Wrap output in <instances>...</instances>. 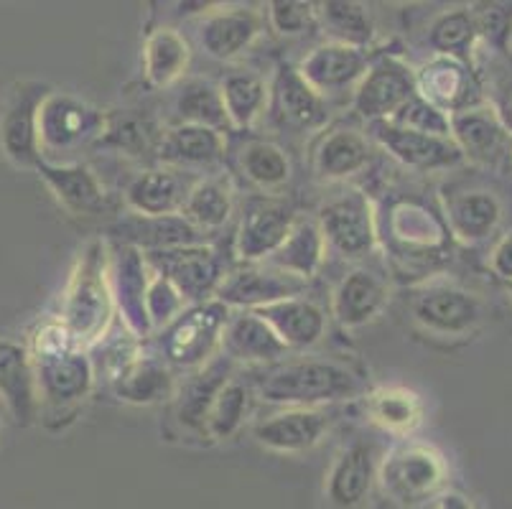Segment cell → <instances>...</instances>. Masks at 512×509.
Returning a JSON list of instances; mask_svg holds the SVG:
<instances>
[{"mask_svg":"<svg viewBox=\"0 0 512 509\" xmlns=\"http://www.w3.org/2000/svg\"><path fill=\"white\" fill-rule=\"evenodd\" d=\"M367 64H370L367 51L327 41L311 49L296 69L321 97H327L332 92L357 87L362 74L367 72Z\"/></svg>","mask_w":512,"mask_h":509,"instance_id":"19","label":"cell"},{"mask_svg":"<svg viewBox=\"0 0 512 509\" xmlns=\"http://www.w3.org/2000/svg\"><path fill=\"white\" fill-rule=\"evenodd\" d=\"M446 476L449 469L444 456L423 443L395 446L377 466V482L383 487L385 497L403 507H416L436 497L444 489Z\"/></svg>","mask_w":512,"mask_h":509,"instance_id":"4","label":"cell"},{"mask_svg":"<svg viewBox=\"0 0 512 509\" xmlns=\"http://www.w3.org/2000/svg\"><path fill=\"white\" fill-rule=\"evenodd\" d=\"M500 219L502 207L490 191H464L446 202V227L464 242L487 240Z\"/></svg>","mask_w":512,"mask_h":509,"instance_id":"36","label":"cell"},{"mask_svg":"<svg viewBox=\"0 0 512 509\" xmlns=\"http://www.w3.org/2000/svg\"><path fill=\"white\" fill-rule=\"evenodd\" d=\"M222 105H225L230 128L248 130L263 118L271 102V87L260 74L248 69H235L220 82Z\"/></svg>","mask_w":512,"mask_h":509,"instance_id":"37","label":"cell"},{"mask_svg":"<svg viewBox=\"0 0 512 509\" xmlns=\"http://www.w3.org/2000/svg\"><path fill=\"white\" fill-rule=\"evenodd\" d=\"M377 456L370 443H352L337 456L327 476V502L334 509H355L377 482Z\"/></svg>","mask_w":512,"mask_h":509,"instance_id":"24","label":"cell"},{"mask_svg":"<svg viewBox=\"0 0 512 509\" xmlns=\"http://www.w3.org/2000/svg\"><path fill=\"white\" fill-rule=\"evenodd\" d=\"M189 189L192 184H186L179 168H146L125 186V202L143 219L171 217V214H181Z\"/></svg>","mask_w":512,"mask_h":509,"instance_id":"21","label":"cell"},{"mask_svg":"<svg viewBox=\"0 0 512 509\" xmlns=\"http://www.w3.org/2000/svg\"><path fill=\"white\" fill-rule=\"evenodd\" d=\"M133 235H141V237L128 242V245H136V247L143 245V252H146V250H164V247L197 245L202 232H199L194 224L186 222L181 214H171V217L143 219V222H138V227H133Z\"/></svg>","mask_w":512,"mask_h":509,"instance_id":"46","label":"cell"},{"mask_svg":"<svg viewBox=\"0 0 512 509\" xmlns=\"http://www.w3.org/2000/svg\"><path fill=\"white\" fill-rule=\"evenodd\" d=\"M332 426V415L324 408H286L260 420L253 436L260 446L276 454H304L324 438Z\"/></svg>","mask_w":512,"mask_h":509,"instance_id":"17","label":"cell"},{"mask_svg":"<svg viewBox=\"0 0 512 509\" xmlns=\"http://www.w3.org/2000/svg\"><path fill=\"white\" fill-rule=\"evenodd\" d=\"M192 64V46L176 28L161 26L151 31L143 44V74L156 90L181 82Z\"/></svg>","mask_w":512,"mask_h":509,"instance_id":"33","label":"cell"},{"mask_svg":"<svg viewBox=\"0 0 512 509\" xmlns=\"http://www.w3.org/2000/svg\"><path fill=\"white\" fill-rule=\"evenodd\" d=\"M416 90L446 115L479 105V84L472 67L449 56H431L418 69Z\"/></svg>","mask_w":512,"mask_h":509,"instance_id":"18","label":"cell"},{"mask_svg":"<svg viewBox=\"0 0 512 509\" xmlns=\"http://www.w3.org/2000/svg\"><path fill=\"white\" fill-rule=\"evenodd\" d=\"M220 352L235 364H276L283 357H288L291 349L278 339L276 331L265 324L255 311H240L227 321Z\"/></svg>","mask_w":512,"mask_h":509,"instance_id":"25","label":"cell"},{"mask_svg":"<svg viewBox=\"0 0 512 509\" xmlns=\"http://www.w3.org/2000/svg\"><path fill=\"white\" fill-rule=\"evenodd\" d=\"M240 171L258 189L276 191L291 179V161L271 140H250L240 151Z\"/></svg>","mask_w":512,"mask_h":509,"instance_id":"43","label":"cell"},{"mask_svg":"<svg viewBox=\"0 0 512 509\" xmlns=\"http://www.w3.org/2000/svg\"><path fill=\"white\" fill-rule=\"evenodd\" d=\"M36 171L67 212L77 214V217H95V214L105 212V189L95 171L85 163H51L41 158Z\"/></svg>","mask_w":512,"mask_h":509,"instance_id":"20","label":"cell"},{"mask_svg":"<svg viewBox=\"0 0 512 509\" xmlns=\"http://www.w3.org/2000/svg\"><path fill=\"white\" fill-rule=\"evenodd\" d=\"M327 258V242L321 235V227L316 219L296 217L293 227L288 230L283 245L273 252L265 265L283 270L288 275H296L301 280L314 278Z\"/></svg>","mask_w":512,"mask_h":509,"instance_id":"34","label":"cell"},{"mask_svg":"<svg viewBox=\"0 0 512 509\" xmlns=\"http://www.w3.org/2000/svg\"><path fill=\"white\" fill-rule=\"evenodd\" d=\"M115 301L110 288V252L102 242H90L79 252L64 291L62 326L77 349L95 347L113 321Z\"/></svg>","mask_w":512,"mask_h":509,"instance_id":"2","label":"cell"},{"mask_svg":"<svg viewBox=\"0 0 512 509\" xmlns=\"http://www.w3.org/2000/svg\"><path fill=\"white\" fill-rule=\"evenodd\" d=\"M148 280H151V268L141 247L128 245V242L115 247L110 255V288H113L115 308L123 316L125 329L133 336L151 334L146 314Z\"/></svg>","mask_w":512,"mask_h":509,"instance_id":"14","label":"cell"},{"mask_svg":"<svg viewBox=\"0 0 512 509\" xmlns=\"http://www.w3.org/2000/svg\"><path fill=\"white\" fill-rule=\"evenodd\" d=\"M253 392L263 403L283 408H321L362 392V377L332 359H291L260 372Z\"/></svg>","mask_w":512,"mask_h":509,"instance_id":"1","label":"cell"},{"mask_svg":"<svg viewBox=\"0 0 512 509\" xmlns=\"http://www.w3.org/2000/svg\"><path fill=\"white\" fill-rule=\"evenodd\" d=\"M46 95L49 87L44 84L21 82L0 112V148L3 156L16 166H39V107Z\"/></svg>","mask_w":512,"mask_h":509,"instance_id":"9","label":"cell"},{"mask_svg":"<svg viewBox=\"0 0 512 509\" xmlns=\"http://www.w3.org/2000/svg\"><path fill=\"white\" fill-rule=\"evenodd\" d=\"M367 415L383 431L406 436L423 420V400L408 387H380L367 398Z\"/></svg>","mask_w":512,"mask_h":509,"instance_id":"39","label":"cell"},{"mask_svg":"<svg viewBox=\"0 0 512 509\" xmlns=\"http://www.w3.org/2000/svg\"><path fill=\"white\" fill-rule=\"evenodd\" d=\"M186 308V301L181 293L171 286L164 275H158L151 270V280H148L146 293V314L151 331H164L174 319H179L181 311Z\"/></svg>","mask_w":512,"mask_h":509,"instance_id":"47","label":"cell"},{"mask_svg":"<svg viewBox=\"0 0 512 509\" xmlns=\"http://www.w3.org/2000/svg\"><path fill=\"white\" fill-rule=\"evenodd\" d=\"M492 270L497 278L512 280V230L497 242L495 252H492Z\"/></svg>","mask_w":512,"mask_h":509,"instance_id":"51","label":"cell"},{"mask_svg":"<svg viewBox=\"0 0 512 509\" xmlns=\"http://www.w3.org/2000/svg\"><path fill=\"white\" fill-rule=\"evenodd\" d=\"M107 115L69 92H49L39 107V151L69 153L97 143Z\"/></svg>","mask_w":512,"mask_h":509,"instance_id":"6","label":"cell"},{"mask_svg":"<svg viewBox=\"0 0 512 509\" xmlns=\"http://www.w3.org/2000/svg\"><path fill=\"white\" fill-rule=\"evenodd\" d=\"M265 16L255 8L222 6L209 11L199 23V46L217 62H232L263 34Z\"/></svg>","mask_w":512,"mask_h":509,"instance_id":"15","label":"cell"},{"mask_svg":"<svg viewBox=\"0 0 512 509\" xmlns=\"http://www.w3.org/2000/svg\"><path fill=\"white\" fill-rule=\"evenodd\" d=\"M472 16L474 26H477V36L487 39L497 49H505L512 26L510 13L502 6H477V11H472Z\"/></svg>","mask_w":512,"mask_h":509,"instance_id":"50","label":"cell"},{"mask_svg":"<svg viewBox=\"0 0 512 509\" xmlns=\"http://www.w3.org/2000/svg\"><path fill=\"white\" fill-rule=\"evenodd\" d=\"M227 140L225 133L202 125L176 123L161 133L158 143V161L171 168H194L214 166L225 156Z\"/></svg>","mask_w":512,"mask_h":509,"instance_id":"31","label":"cell"},{"mask_svg":"<svg viewBox=\"0 0 512 509\" xmlns=\"http://www.w3.org/2000/svg\"><path fill=\"white\" fill-rule=\"evenodd\" d=\"M388 303V286L377 273L357 268L339 280L332 293V316L344 329L370 324Z\"/></svg>","mask_w":512,"mask_h":509,"instance_id":"30","label":"cell"},{"mask_svg":"<svg viewBox=\"0 0 512 509\" xmlns=\"http://www.w3.org/2000/svg\"><path fill=\"white\" fill-rule=\"evenodd\" d=\"M497 118H500L502 128L507 130V135L512 133V84L507 87L505 92H502L500 102H497Z\"/></svg>","mask_w":512,"mask_h":509,"instance_id":"52","label":"cell"},{"mask_svg":"<svg viewBox=\"0 0 512 509\" xmlns=\"http://www.w3.org/2000/svg\"><path fill=\"white\" fill-rule=\"evenodd\" d=\"M446 230L449 227L441 224L434 212L413 202L400 204L390 214V235L403 258H416V252H423V258H436L434 252L446 250Z\"/></svg>","mask_w":512,"mask_h":509,"instance_id":"35","label":"cell"},{"mask_svg":"<svg viewBox=\"0 0 512 509\" xmlns=\"http://www.w3.org/2000/svg\"><path fill=\"white\" fill-rule=\"evenodd\" d=\"M232 316V308L217 298L197 306H186L179 319L161 331V357L169 367L199 370L220 352L222 334Z\"/></svg>","mask_w":512,"mask_h":509,"instance_id":"3","label":"cell"},{"mask_svg":"<svg viewBox=\"0 0 512 509\" xmlns=\"http://www.w3.org/2000/svg\"><path fill=\"white\" fill-rule=\"evenodd\" d=\"M327 250L344 260L367 258L377 245V217L367 194L352 189L327 202L316 214Z\"/></svg>","mask_w":512,"mask_h":509,"instance_id":"7","label":"cell"},{"mask_svg":"<svg viewBox=\"0 0 512 509\" xmlns=\"http://www.w3.org/2000/svg\"><path fill=\"white\" fill-rule=\"evenodd\" d=\"M255 314L276 331V336L291 352L296 349H311L327 334V314L309 298H288V301L271 303L258 308Z\"/></svg>","mask_w":512,"mask_h":509,"instance_id":"28","label":"cell"},{"mask_svg":"<svg viewBox=\"0 0 512 509\" xmlns=\"http://www.w3.org/2000/svg\"><path fill=\"white\" fill-rule=\"evenodd\" d=\"M370 138L400 166L413 168V171H441V168H451L464 161L462 151L454 146L451 138L418 133L390 120L370 123Z\"/></svg>","mask_w":512,"mask_h":509,"instance_id":"13","label":"cell"},{"mask_svg":"<svg viewBox=\"0 0 512 509\" xmlns=\"http://www.w3.org/2000/svg\"><path fill=\"white\" fill-rule=\"evenodd\" d=\"M413 319L434 334H467L479 324V301L472 293L454 286H428L411 303Z\"/></svg>","mask_w":512,"mask_h":509,"instance_id":"16","label":"cell"},{"mask_svg":"<svg viewBox=\"0 0 512 509\" xmlns=\"http://www.w3.org/2000/svg\"><path fill=\"white\" fill-rule=\"evenodd\" d=\"M306 291V280L288 275L283 270L271 268L263 263L240 265L235 270H227L222 280L217 301L227 308H242V311H258V308L271 306V303L299 298Z\"/></svg>","mask_w":512,"mask_h":509,"instance_id":"10","label":"cell"},{"mask_svg":"<svg viewBox=\"0 0 512 509\" xmlns=\"http://www.w3.org/2000/svg\"><path fill=\"white\" fill-rule=\"evenodd\" d=\"M428 46L434 49V56H449L469 64L472 46L477 41V26L469 8H451L436 16L428 26Z\"/></svg>","mask_w":512,"mask_h":509,"instance_id":"42","label":"cell"},{"mask_svg":"<svg viewBox=\"0 0 512 509\" xmlns=\"http://www.w3.org/2000/svg\"><path fill=\"white\" fill-rule=\"evenodd\" d=\"M250 400H253V387L232 377L222 387L220 395L214 398L212 408L204 418V436L212 438V441H227V438L235 436L242 423H245V418H248Z\"/></svg>","mask_w":512,"mask_h":509,"instance_id":"44","label":"cell"},{"mask_svg":"<svg viewBox=\"0 0 512 509\" xmlns=\"http://www.w3.org/2000/svg\"><path fill=\"white\" fill-rule=\"evenodd\" d=\"M176 115L179 123L202 125L225 133L230 128L225 105H222L220 84H212L207 79H186L181 84L179 97H176Z\"/></svg>","mask_w":512,"mask_h":509,"instance_id":"41","label":"cell"},{"mask_svg":"<svg viewBox=\"0 0 512 509\" xmlns=\"http://www.w3.org/2000/svg\"><path fill=\"white\" fill-rule=\"evenodd\" d=\"M265 16L281 36H301L316 26V6L304 0H273Z\"/></svg>","mask_w":512,"mask_h":509,"instance_id":"49","label":"cell"},{"mask_svg":"<svg viewBox=\"0 0 512 509\" xmlns=\"http://www.w3.org/2000/svg\"><path fill=\"white\" fill-rule=\"evenodd\" d=\"M100 146L115 148L125 156H143L156 153L161 143V133L156 125L138 112H123V115H107L105 133L97 140Z\"/></svg>","mask_w":512,"mask_h":509,"instance_id":"45","label":"cell"},{"mask_svg":"<svg viewBox=\"0 0 512 509\" xmlns=\"http://www.w3.org/2000/svg\"><path fill=\"white\" fill-rule=\"evenodd\" d=\"M232 375H235V362L222 352L214 354L204 367L194 370V375L176 392V398H179L176 400V420H179V426L186 428V431L202 433L204 418H207L214 398L232 380Z\"/></svg>","mask_w":512,"mask_h":509,"instance_id":"27","label":"cell"},{"mask_svg":"<svg viewBox=\"0 0 512 509\" xmlns=\"http://www.w3.org/2000/svg\"><path fill=\"white\" fill-rule=\"evenodd\" d=\"M416 92V72L403 59L393 54L370 56L367 72L352 95V112L367 120V125L393 120Z\"/></svg>","mask_w":512,"mask_h":509,"instance_id":"8","label":"cell"},{"mask_svg":"<svg viewBox=\"0 0 512 509\" xmlns=\"http://www.w3.org/2000/svg\"><path fill=\"white\" fill-rule=\"evenodd\" d=\"M436 509H477L467 497H462L459 492H444L439 494V504Z\"/></svg>","mask_w":512,"mask_h":509,"instance_id":"53","label":"cell"},{"mask_svg":"<svg viewBox=\"0 0 512 509\" xmlns=\"http://www.w3.org/2000/svg\"><path fill=\"white\" fill-rule=\"evenodd\" d=\"M296 214L281 199H250L235 235V255L242 265L265 263L283 245Z\"/></svg>","mask_w":512,"mask_h":509,"instance_id":"12","label":"cell"},{"mask_svg":"<svg viewBox=\"0 0 512 509\" xmlns=\"http://www.w3.org/2000/svg\"><path fill=\"white\" fill-rule=\"evenodd\" d=\"M372 161V140L355 128H332L316 140L311 168L324 181H344Z\"/></svg>","mask_w":512,"mask_h":509,"instance_id":"26","label":"cell"},{"mask_svg":"<svg viewBox=\"0 0 512 509\" xmlns=\"http://www.w3.org/2000/svg\"><path fill=\"white\" fill-rule=\"evenodd\" d=\"M316 26L324 28L332 44L352 46L367 51L375 41V23L362 3L352 0H327L316 6Z\"/></svg>","mask_w":512,"mask_h":509,"instance_id":"38","label":"cell"},{"mask_svg":"<svg viewBox=\"0 0 512 509\" xmlns=\"http://www.w3.org/2000/svg\"><path fill=\"white\" fill-rule=\"evenodd\" d=\"M449 138L474 163H495L505 153L507 130L492 107L474 105L449 115Z\"/></svg>","mask_w":512,"mask_h":509,"instance_id":"22","label":"cell"},{"mask_svg":"<svg viewBox=\"0 0 512 509\" xmlns=\"http://www.w3.org/2000/svg\"><path fill=\"white\" fill-rule=\"evenodd\" d=\"M232 209V191L222 179H199L194 181L189 194L181 207V217L194 224L199 232L220 230L230 222Z\"/></svg>","mask_w":512,"mask_h":509,"instance_id":"40","label":"cell"},{"mask_svg":"<svg viewBox=\"0 0 512 509\" xmlns=\"http://www.w3.org/2000/svg\"><path fill=\"white\" fill-rule=\"evenodd\" d=\"M390 123L418 130V133L449 138V115H446L444 110H439L436 105H431V102H428L426 97L418 95V92L395 112Z\"/></svg>","mask_w":512,"mask_h":509,"instance_id":"48","label":"cell"},{"mask_svg":"<svg viewBox=\"0 0 512 509\" xmlns=\"http://www.w3.org/2000/svg\"><path fill=\"white\" fill-rule=\"evenodd\" d=\"M146 263L153 273L164 275L171 286L181 293L186 306L207 303L217 296L227 268L225 260L212 245H179L164 250H146Z\"/></svg>","mask_w":512,"mask_h":509,"instance_id":"5","label":"cell"},{"mask_svg":"<svg viewBox=\"0 0 512 509\" xmlns=\"http://www.w3.org/2000/svg\"><path fill=\"white\" fill-rule=\"evenodd\" d=\"M273 102H276L281 118L299 130H319L327 125L329 107L327 100L306 82L296 67L283 64L276 72L271 87Z\"/></svg>","mask_w":512,"mask_h":509,"instance_id":"32","label":"cell"},{"mask_svg":"<svg viewBox=\"0 0 512 509\" xmlns=\"http://www.w3.org/2000/svg\"><path fill=\"white\" fill-rule=\"evenodd\" d=\"M505 288H507V293L512 296V280H505Z\"/></svg>","mask_w":512,"mask_h":509,"instance_id":"54","label":"cell"},{"mask_svg":"<svg viewBox=\"0 0 512 509\" xmlns=\"http://www.w3.org/2000/svg\"><path fill=\"white\" fill-rule=\"evenodd\" d=\"M0 398L8 405L18 426L34 423L41 403L34 359L11 339H0Z\"/></svg>","mask_w":512,"mask_h":509,"instance_id":"23","label":"cell"},{"mask_svg":"<svg viewBox=\"0 0 512 509\" xmlns=\"http://www.w3.org/2000/svg\"><path fill=\"white\" fill-rule=\"evenodd\" d=\"M113 390L123 403H161L176 395L174 372L161 354H133L113 375Z\"/></svg>","mask_w":512,"mask_h":509,"instance_id":"29","label":"cell"},{"mask_svg":"<svg viewBox=\"0 0 512 509\" xmlns=\"http://www.w3.org/2000/svg\"><path fill=\"white\" fill-rule=\"evenodd\" d=\"M39 400L54 410L82 403L95 385V364L82 349L34 354Z\"/></svg>","mask_w":512,"mask_h":509,"instance_id":"11","label":"cell"}]
</instances>
